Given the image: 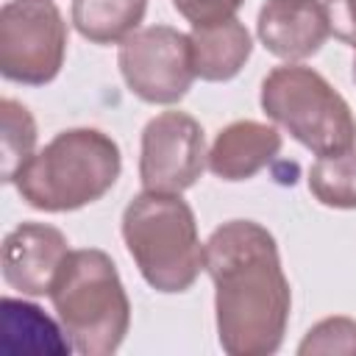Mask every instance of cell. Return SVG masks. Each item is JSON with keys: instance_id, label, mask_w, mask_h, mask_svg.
<instances>
[{"instance_id": "6da1fadb", "label": "cell", "mask_w": 356, "mask_h": 356, "mask_svg": "<svg viewBox=\"0 0 356 356\" xmlns=\"http://www.w3.org/2000/svg\"><path fill=\"white\" fill-rule=\"evenodd\" d=\"M214 284L217 339L228 356H267L284 342L292 292L273 234L253 220H231L203 245Z\"/></svg>"}, {"instance_id": "7a4b0ae2", "label": "cell", "mask_w": 356, "mask_h": 356, "mask_svg": "<svg viewBox=\"0 0 356 356\" xmlns=\"http://www.w3.org/2000/svg\"><path fill=\"white\" fill-rule=\"evenodd\" d=\"M120 147L97 128L56 134L17 172L19 197L39 211H75L100 200L120 178Z\"/></svg>"}, {"instance_id": "3957f363", "label": "cell", "mask_w": 356, "mask_h": 356, "mask_svg": "<svg viewBox=\"0 0 356 356\" xmlns=\"http://www.w3.org/2000/svg\"><path fill=\"white\" fill-rule=\"evenodd\" d=\"M53 309L81 356H111L131 325V303L114 261L97 248L70 250L50 289Z\"/></svg>"}, {"instance_id": "277c9868", "label": "cell", "mask_w": 356, "mask_h": 356, "mask_svg": "<svg viewBox=\"0 0 356 356\" xmlns=\"http://www.w3.org/2000/svg\"><path fill=\"white\" fill-rule=\"evenodd\" d=\"M122 239L142 278L159 292H186L203 270L195 211L181 195H136L122 211Z\"/></svg>"}, {"instance_id": "5b68a950", "label": "cell", "mask_w": 356, "mask_h": 356, "mask_svg": "<svg viewBox=\"0 0 356 356\" xmlns=\"http://www.w3.org/2000/svg\"><path fill=\"white\" fill-rule=\"evenodd\" d=\"M261 111L317 156L356 145V117L348 100L312 67L284 64L267 72L259 95Z\"/></svg>"}, {"instance_id": "8992f818", "label": "cell", "mask_w": 356, "mask_h": 356, "mask_svg": "<svg viewBox=\"0 0 356 356\" xmlns=\"http://www.w3.org/2000/svg\"><path fill=\"white\" fill-rule=\"evenodd\" d=\"M67 53V22L53 0H11L0 8V72L14 83H50Z\"/></svg>"}, {"instance_id": "52a82bcc", "label": "cell", "mask_w": 356, "mask_h": 356, "mask_svg": "<svg viewBox=\"0 0 356 356\" xmlns=\"http://www.w3.org/2000/svg\"><path fill=\"white\" fill-rule=\"evenodd\" d=\"M117 64L128 89L139 100L156 106L178 103L195 81L189 33H181L170 25L134 31L120 42Z\"/></svg>"}, {"instance_id": "ba28073f", "label": "cell", "mask_w": 356, "mask_h": 356, "mask_svg": "<svg viewBox=\"0 0 356 356\" xmlns=\"http://www.w3.org/2000/svg\"><path fill=\"white\" fill-rule=\"evenodd\" d=\"M206 164V136L195 117L184 111H161L145 125L139 181L147 192L181 195L195 186Z\"/></svg>"}, {"instance_id": "9c48e42d", "label": "cell", "mask_w": 356, "mask_h": 356, "mask_svg": "<svg viewBox=\"0 0 356 356\" xmlns=\"http://www.w3.org/2000/svg\"><path fill=\"white\" fill-rule=\"evenodd\" d=\"M67 236L44 222H19L3 239V281L22 295H50L67 259Z\"/></svg>"}, {"instance_id": "30bf717a", "label": "cell", "mask_w": 356, "mask_h": 356, "mask_svg": "<svg viewBox=\"0 0 356 356\" xmlns=\"http://www.w3.org/2000/svg\"><path fill=\"white\" fill-rule=\"evenodd\" d=\"M256 33L267 53L300 61L325 44L331 28L320 0H267L259 11Z\"/></svg>"}, {"instance_id": "8fae6325", "label": "cell", "mask_w": 356, "mask_h": 356, "mask_svg": "<svg viewBox=\"0 0 356 356\" xmlns=\"http://www.w3.org/2000/svg\"><path fill=\"white\" fill-rule=\"evenodd\" d=\"M281 150V134L256 120H236L225 125L211 150L209 170L222 181H248L264 170Z\"/></svg>"}, {"instance_id": "7c38bea8", "label": "cell", "mask_w": 356, "mask_h": 356, "mask_svg": "<svg viewBox=\"0 0 356 356\" xmlns=\"http://www.w3.org/2000/svg\"><path fill=\"white\" fill-rule=\"evenodd\" d=\"M189 50H192L195 78L217 83V81H231L245 67L253 42L248 28L236 17H231L214 25H195L189 33Z\"/></svg>"}, {"instance_id": "4fadbf2b", "label": "cell", "mask_w": 356, "mask_h": 356, "mask_svg": "<svg viewBox=\"0 0 356 356\" xmlns=\"http://www.w3.org/2000/svg\"><path fill=\"white\" fill-rule=\"evenodd\" d=\"M3 350L6 353H53L64 356L72 342L61 325H56L36 303L3 298Z\"/></svg>"}, {"instance_id": "5bb4252c", "label": "cell", "mask_w": 356, "mask_h": 356, "mask_svg": "<svg viewBox=\"0 0 356 356\" xmlns=\"http://www.w3.org/2000/svg\"><path fill=\"white\" fill-rule=\"evenodd\" d=\"M147 0H72L75 31L95 44H114L139 31Z\"/></svg>"}, {"instance_id": "9a60e30c", "label": "cell", "mask_w": 356, "mask_h": 356, "mask_svg": "<svg viewBox=\"0 0 356 356\" xmlns=\"http://www.w3.org/2000/svg\"><path fill=\"white\" fill-rule=\"evenodd\" d=\"M0 178L6 184H14L17 172L31 161L36 147V122L31 111L11 100H0Z\"/></svg>"}, {"instance_id": "2e32d148", "label": "cell", "mask_w": 356, "mask_h": 356, "mask_svg": "<svg viewBox=\"0 0 356 356\" xmlns=\"http://www.w3.org/2000/svg\"><path fill=\"white\" fill-rule=\"evenodd\" d=\"M309 189L328 209H356V150L320 156L309 170Z\"/></svg>"}, {"instance_id": "e0dca14e", "label": "cell", "mask_w": 356, "mask_h": 356, "mask_svg": "<svg viewBox=\"0 0 356 356\" xmlns=\"http://www.w3.org/2000/svg\"><path fill=\"white\" fill-rule=\"evenodd\" d=\"M300 356H314V353H356V320L350 317H325L317 325L309 328L303 337Z\"/></svg>"}, {"instance_id": "ac0fdd59", "label": "cell", "mask_w": 356, "mask_h": 356, "mask_svg": "<svg viewBox=\"0 0 356 356\" xmlns=\"http://www.w3.org/2000/svg\"><path fill=\"white\" fill-rule=\"evenodd\" d=\"M245 0H172L175 11L195 25H214L231 19Z\"/></svg>"}, {"instance_id": "d6986e66", "label": "cell", "mask_w": 356, "mask_h": 356, "mask_svg": "<svg viewBox=\"0 0 356 356\" xmlns=\"http://www.w3.org/2000/svg\"><path fill=\"white\" fill-rule=\"evenodd\" d=\"M323 6L331 33L339 42L356 47V0H323Z\"/></svg>"}, {"instance_id": "ffe728a7", "label": "cell", "mask_w": 356, "mask_h": 356, "mask_svg": "<svg viewBox=\"0 0 356 356\" xmlns=\"http://www.w3.org/2000/svg\"><path fill=\"white\" fill-rule=\"evenodd\" d=\"M353 78H356V61H353Z\"/></svg>"}]
</instances>
